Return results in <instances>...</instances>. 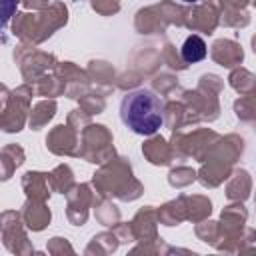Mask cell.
Masks as SVG:
<instances>
[{
	"mask_svg": "<svg viewBox=\"0 0 256 256\" xmlns=\"http://www.w3.org/2000/svg\"><path fill=\"white\" fill-rule=\"evenodd\" d=\"M120 118L132 132L150 136L164 126V100L148 88L132 90L120 102Z\"/></svg>",
	"mask_w": 256,
	"mask_h": 256,
	"instance_id": "cell-1",
	"label": "cell"
},
{
	"mask_svg": "<svg viewBox=\"0 0 256 256\" xmlns=\"http://www.w3.org/2000/svg\"><path fill=\"white\" fill-rule=\"evenodd\" d=\"M204 56H206V42L200 36H196V34L188 36L184 40V44H182V58H184V62L194 64V62L204 60Z\"/></svg>",
	"mask_w": 256,
	"mask_h": 256,
	"instance_id": "cell-2",
	"label": "cell"
},
{
	"mask_svg": "<svg viewBox=\"0 0 256 256\" xmlns=\"http://www.w3.org/2000/svg\"><path fill=\"white\" fill-rule=\"evenodd\" d=\"M182 2H198V0H182Z\"/></svg>",
	"mask_w": 256,
	"mask_h": 256,
	"instance_id": "cell-3",
	"label": "cell"
}]
</instances>
